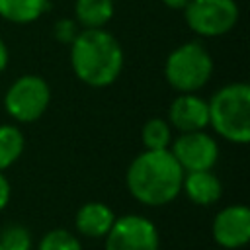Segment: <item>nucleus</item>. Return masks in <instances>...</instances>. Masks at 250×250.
<instances>
[{"label": "nucleus", "mask_w": 250, "mask_h": 250, "mask_svg": "<svg viewBox=\"0 0 250 250\" xmlns=\"http://www.w3.org/2000/svg\"><path fill=\"white\" fill-rule=\"evenodd\" d=\"M184 170L166 150H145L133 158L127 168L125 182L129 193L143 205L160 207L178 197L182 191Z\"/></svg>", "instance_id": "1"}, {"label": "nucleus", "mask_w": 250, "mask_h": 250, "mask_svg": "<svg viewBox=\"0 0 250 250\" xmlns=\"http://www.w3.org/2000/svg\"><path fill=\"white\" fill-rule=\"evenodd\" d=\"M70 64L84 84L104 88L119 78L123 68V49L104 27L84 29L76 33L70 43Z\"/></svg>", "instance_id": "2"}, {"label": "nucleus", "mask_w": 250, "mask_h": 250, "mask_svg": "<svg viewBox=\"0 0 250 250\" xmlns=\"http://www.w3.org/2000/svg\"><path fill=\"white\" fill-rule=\"evenodd\" d=\"M209 125L219 137L234 145L250 141V86L232 82L223 86L207 102Z\"/></svg>", "instance_id": "3"}, {"label": "nucleus", "mask_w": 250, "mask_h": 250, "mask_svg": "<svg viewBox=\"0 0 250 250\" xmlns=\"http://www.w3.org/2000/svg\"><path fill=\"white\" fill-rule=\"evenodd\" d=\"M213 74V59L199 43H184L176 47L164 64L166 82L182 92L193 94L203 88Z\"/></svg>", "instance_id": "4"}, {"label": "nucleus", "mask_w": 250, "mask_h": 250, "mask_svg": "<svg viewBox=\"0 0 250 250\" xmlns=\"http://www.w3.org/2000/svg\"><path fill=\"white\" fill-rule=\"evenodd\" d=\"M51 102L49 84L37 74L20 76L4 96L6 111L20 123H31L39 119Z\"/></svg>", "instance_id": "5"}, {"label": "nucleus", "mask_w": 250, "mask_h": 250, "mask_svg": "<svg viewBox=\"0 0 250 250\" xmlns=\"http://www.w3.org/2000/svg\"><path fill=\"white\" fill-rule=\"evenodd\" d=\"M184 12L189 29L203 37L225 35L238 21L234 0H189Z\"/></svg>", "instance_id": "6"}, {"label": "nucleus", "mask_w": 250, "mask_h": 250, "mask_svg": "<svg viewBox=\"0 0 250 250\" xmlns=\"http://www.w3.org/2000/svg\"><path fill=\"white\" fill-rule=\"evenodd\" d=\"M104 238V250H158L160 246L156 225L143 215L115 217Z\"/></svg>", "instance_id": "7"}, {"label": "nucleus", "mask_w": 250, "mask_h": 250, "mask_svg": "<svg viewBox=\"0 0 250 250\" xmlns=\"http://www.w3.org/2000/svg\"><path fill=\"white\" fill-rule=\"evenodd\" d=\"M170 152L184 172L211 170L219 158L217 141L205 131L182 133L176 141H172Z\"/></svg>", "instance_id": "8"}, {"label": "nucleus", "mask_w": 250, "mask_h": 250, "mask_svg": "<svg viewBox=\"0 0 250 250\" xmlns=\"http://www.w3.org/2000/svg\"><path fill=\"white\" fill-rule=\"evenodd\" d=\"M213 240L227 248L238 250L250 240V209L246 205H229L221 209L211 225Z\"/></svg>", "instance_id": "9"}, {"label": "nucleus", "mask_w": 250, "mask_h": 250, "mask_svg": "<svg viewBox=\"0 0 250 250\" xmlns=\"http://www.w3.org/2000/svg\"><path fill=\"white\" fill-rule=\"evenodd\" d=\"M168 123L182 131L193 133L203 131L209 125V107L207 102L195 94H180L168 109Z\"/></svg>", "instance_id": "10"}, {"label": "nucleus", "mask_w": 250, "mask_h": 250, "mask_svg": "<svg viewBox=\"0 0 250 250\" xmlns=\"http://www.w3.org/2000/svg\"><path fill=\"white\" fill-rule=\"evenodd\" d=\"M115 221V213L109 205L102 201L84 203L74 217V227L82 236L88 238H104Z\"/></svg>", "instance_id": "11"}, {"label": "nucleus", "mask_w": 250, "mask_h": 250, "mask_svg": "<svg viewBox=\"0 0 250 250\" xmlns=\"http://www.w3.org/2000/svg\"><path fill=\"white\" fill-rule=\"evenodd\" d=\"M182 189L193 201L195 205H213L219 201L223 193V186L219 178L211 170H199V172H186Z\"/></svg>", "instance_id": "12"}, {"label": "nucleus", "mask_w": 250, "mask_h": 250, "mask_svg": "<svg viewBox=\"0 0 250 250\" xmlns=\"http://www.w3.org/2000/svg\"><path fill=\"white\" fill-rule=\"evenodd\" d=\"M74 16L84 29L104 27L113 18V0H76Z\"/></svg>", "instance_id": "13"}, {"label": "nucleus", "mask_w": 250, "mask_h": 250, "mask_svg": "<svg viewBox=\"0 0 250 250\" xmlns=\"http://www.w3.org/2000/svg\"><path fill=\"white\" fill-rule=\"evenodd\" d=\"M49 10V0H0V16L12 23H31Z\"/></svg>", "instance_id": "14"}, {"label": "nucleus", "mask_w": 250, "mask_h": 250, "mask_svg": "<svg viewBox=\"0 0 250 250\" xmlns=\"http://www.w3.org/2000/svg\"><path fill=\"white\" fill-rule=\"evenodd\" d=\"M23 135L14 125H0V172L10 168L23 152Z\"/></svg>", "instance_id": "15"}, {"label": "nucleus", "mask_w": 250, "mask_h": 250, "mask_svg": "<svg viewBox=\"0 0 250 250\" xmlns=\"http://www.w3.org/2000/svg\"><path fill=\"white\" fill-rule=\"evenodd\" d=\"M141 137H143V145L146 150H166L172 143L170 123L164 119H158V117L148 119L143 125Z\"/></svg>", "instance_id": "16"}, {"label": "nucleus", "mask_w": 250, "mask_h": 250, "mask_svg": "<svg viewBox=\"0 0 250 250\" xmlns=\"http://www.w3.org/2000/svg\"><path fill=\"white\" fill-rule=\"evenodd\" d=\"M37 250H82V244L74 232L66 229H53L41 236Z\"/></svg>", "instance_id": "17"}, {"label": "nucleus", "mask_w": 250, "mask_h": 250, "mask_svg": "<svg viewBox=\"0 0 250 250\" xmlns=\"http://www.w3.org/2000/svg\"><path fill=\"white\" fill-rule=\"evenodd\" d=\"M33 238L27 227L12 223L6 225L0 232V248L2 250H31Z\"/></svg>", "instance_id": "18"}, {"label": "nucleus", "mask_w": 250, "mask_h": 250, "mask_svg": "<svg viewBox=\"0 0 250 250\" xmlns=\"http://www.w3.org/2000/svg\"><path fill=\"white\" fill-rule=\"evenodd\" d=\"M55 35H57V39H61V41H70L72 43V39L76 37V31H74V23L72 21H68V20H62V21H57V25H55Z\"/></svg>", "instance_id": "19"}, {"label": "nucleus", "mask_w": 250, "mask_h": 250, "mask_svg": "<svg viewBox=\"0 0 250 250\" xmlns=\"http://www.w3.org/2000/svg\"><path fill=\"white\" fill-rule=\"evenodd\" d=\"M8 201H10V184H8L6 176L0 172V213L6 209Z\"/></svg>", "instance_id": "20"}, {"label": "nucleus", "mask_w": 250, "mask_h": 250, "mask_svg": "<svg viewBox=\"0 0 250 250\" xmlns=\"http://www.w3.org/2000/svg\"><path fill=\"white\" fill-rule=\"evenodd\" d=\"M6 66H8V49H6L4 41L0 39V72H4Z\"/></svg>", "instance_id": "21"}, {"label": "nucleus", "mask_w": 250, "mask_h": 250, "mask_svg": "<svg viewBox=\"0 0 250 250\" xmlns=\"http://www.w3.org/2000/svg\"><path fill=\"white\" fill-rule=\"evenodd\" d=\"M162 2H164V6H168L172 10H184L189 0H162Z\"/></svg>", "instance_id": "22"}, {"label": "nucleus", "mask_w": 250, "mask_h": 250, "mask_svg": "<svg viewBox=\"0 0 250 250\" xmlns=\"http://www.w3.org/2000/svg\"><path fill=\"white\" fill-rule=\"evenodd\" d=\"M0 250H2V248H0Z\"/></svg>", "instance_id": "23"}]
</instances>
